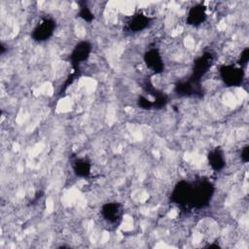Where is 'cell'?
I'll use <instances>...</instances> for the list:
<instances>
[{"instance_id": "16", "label": "cell", "mask_w": 249, "mask_h": 249, "mask_svg": "<svg viewBox=\"0 0 249 249\" xmlns=\"http://www.w3.org/2000/svg\"><path fill=\"white\" fill-rule=\"evenodd\" d=\"M249 60V49L248 48H245L241 53H240V56H239V59H238V65L240 67H242L243 65H245Z\"/></svg>"}, {"instance_id": "2", "label": "cell", "mask_w": 249, "mask_h": 249, "mask_svg": "<svg viewBox=\"0 0 249 249\" xmlns=\"http://www.w3.org/2000/svg\"><path fill=\"white\" fill-rule=\"evenodd\" d=\"M124 206L118 201L104 203L100 208V217L103 225L110 231L116 230L124 218Z\"/></svg>"}, {"instance_id": "13", "label": "cell", "mask_w": 249, "mask_h": 249, "mask_svg": "<svg viewBox=\"0 0 249 249\" xmlns=\"http://www.w3.org/2000/svg\"><path fill=\"white\" fill-rule=\"evenodd\" d=\"M208 162L211 168L215 171H221L225 165H226V160L223 151L220 148H214L212 149L208 156Z\"/></svg>"}, {"instance_id": "11", "label": "cell", "mask_w": 249, "mask_h": 249, "mask_svg": "<svg viewBox=\"0 0 249 249\" xmlns=\"http://www.w3.org/2000/svg\"><path fill=\"white\" fill-rule=\"evenodd\" d=\"M207 18L206 8L202 4H197L190 8L187 14V23L193 26H198L205 21Z\"/></svg>"}, {"instance_id": "15", "label": "cell", "mask_w": 249, "mask_h": 249, "mask_svg": "<svg viewBox=\"0 0 249 249\" xmlns=\"http://www.w3.org/2000/svg\"><path fill=\"white\" fill-rule=\"evenodd\" d=\"M137 103H138V106L143 108V109H152V108H154L153 101L149 100L145 96H139Z\"/></svg>"}, {"instance_id": "5", "label": "cell", "mask_w": 249, "mask_h": 249, "mask_svg": "<svg viewBox=\"0 0 249 249\" xmlns=\"http://www.w3.org/2000/svg\"><path fill=\"white\" fill-rule=\"evenodd\" d=\"M55 21L52 18H43L39 20L31 32V37L36 42H44L50 39L55 30Z\"/></svg>"}, {"instance_id": "8", "label": "cell", "mask_w": 249, "mask_h": 249, "mask_svg": "<svg viewBox=\"0 0 249 249\" xmlns=\"http://www.w3.org/2000/svg\"><path fill=\"white\" fill-rule=\"evenodd\" d=\"M91 50V45L88 41H81L76 44L70 54V60L72 65L77 68L80 63L86 61L89 58Z\"/></svg>"}, {"instance_id": "14", "label": "cell", "mask_w": 249, "mask_h": 249, "mask_svg": "<svg viewBox=\"0 0 249 249\" xmlns=\"http://www.w3.org/2000/svg\"><path fill=\"white\" fill-rule=\"evenodd\" d=\"M78 4L80 6L79 14H78L79 17L82 18L84 20L90 22L94 18V16H93L92 12L90 11V9L88 7V5L85 2H79Z\"/></svg>"}, {"instance_id": "9", "label": "cell", "mask_w": 249, "mask_h": 249, "mask_svg": "<svg viewBox=\"0 0 249 249\" xmlns=\"http://www.w3.org/2000/svg\"><path fill=\"white\" fill-rule=\"evenodd\" d=\"M146 66L154 73L160 74L164 70V63L161 54L157 49L148 50L143 56Z\"/></svg>"}, {"instance_id": "1", "label": "cell", "mask_w": 249, "mask_h": 249, "mask_svg": "<svg viewBox=\"0 0 249 249\" xmlns=\"http://www.w3.org/2000/svg\"><path fill=\"white\" fill-rule=\"evenodd\" d=\"M193 184V209L206 207L213 196L214 186L206 179H196Z\"/></svg>"}, {"instance_id": "6", "label": "cell", "mask_w": 249, "mask_h": 249, "mask_svg": "<svg viewBox=\"0 0 249 249\" xmlns=\"http://www.w3.org/2000/svg\"><path fill=\"white\" fill-rule=\"evenodd\" d=\"M214 61V54L212 52H204L194 62L193 72L190 79L200 82L201 78L208 72Z\"/></svg>"}, {"instance_id": "17", "label": "cell", "mask_w": 249, "mask_h": 249, "mask_svg": "<svg viewBox=\"0 0 249 249\" xmlns=\"http://www.w3.org/2000/svg\"><path fill=\"white\" fill-rule=\"evenodd\" d=\"M240 158L242 160V161L244 163L248 162L249 160V146L245 145L242 149H241V153H240Z\"/></svg>"}, {"instance_id": "4", "label": "cell", "mask_w": 249, "mask_h": 249, "mask_svg": "<svg viewBox=\"0 0 249 249\" xmlns=\"http://www.w3.org/2000/svg\"><path fill=\"white\" fill-rule=\"evenodd\" d=\"M219 74L227 87H239L244 79L243 68L239 65L225 64L219 69Z\"/></svg>"}, {"instance_id": "12", "label": "cell", "mask_w": 249, "mask_h": 249, "mask_svg": "<svg viewBox=\"0 0 249 249\" xmlns=\"http://www.w3.org/2000/svg\"><path fill=\"white\" fill-rule=\"evenodd\" d=\"M72 169L76 176L86 178L90 174L91 164L89 160L83 157H77L72 160Z\"/></svg>"}, {"instance_id": "7", "label": "cell", "mask_w": 249, "mask_h": 249, "mask_svg": "<svg viewBox=\"0 0 249 249\" xmlns=\"http://www.w3.org/2000/svg\"><path fill=\"white\" fill-rule=\"evenodd\" d=\"M150 22V17L142 12H137L126 20L124 29L130 33H137L146 29L149 26Z\"/></svg>"}, {"instance_id": "3", "label": "cell", "mask_w": 249, "mask_h": 249, "mask_svg": "<svg viewBox=\"0 0 249 249\" xmlns=\"http://www.w3.org/2000/svg\"><path fill=\"white\" fill-rule=\"evenodd\" d=\"M171 200L183 209H193V184L190 181H179L171 193Z\"/></svg>"}, {"instance_id": "10", "label": "cell", "mask_w": 249, "mask_h": 249, "mask_svg": "<svg viewBox=\"0 0 249 249\" xmlns=\"http://www.w3.org/2000/svg\"><path fill=\"white\" fill-rule=\"evenodd\" d=\"M175 91L181 96H195L202 93L200 82H196L190 78L187 81L176 84Z\"/></svg>"}]
</instances>
